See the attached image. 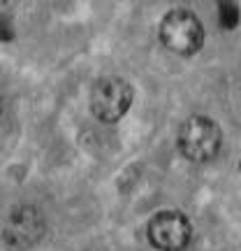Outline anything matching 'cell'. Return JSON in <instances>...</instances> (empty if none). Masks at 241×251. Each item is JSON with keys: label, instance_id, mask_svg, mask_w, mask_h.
Wrapping results in <instances>:
<instances>
[{"label": "cell", "instance_id": "8992f818", "mask_svg": "<svg viewBox=\"0 0 241 251\" xmlns=\"http://www.w3.org/2000/svg\"><path fill=\"white\" fill-rule=\"evenodd\" d=\"M0 114H2V98H0Z\"/></svg>", "mask_w": 241, "mask_h": 251}, {"label": "cell", "instance_id": "6da1fadb", "mask_svg": "<svg viewBox=\"0 0 241 251\" xmlns=\"http://www.w3.org/2000/svg\"><path fill=\"white\" fill-rule=\"evenodd\" d=\"M162 47L176 56H195L204 47V26L190 9H170L158 28Z\"/></svg>", "mask_w": 241, "mask_h": 251}, {"label": "cell", "instance_id": "277c9868", "mask_svg": "<svg viewBox=\"0 0 241 251\" xmlns=\"http://www.w3.org/2000/svg\"><path fill=\"white\" fill-rule=\"evenodd\" d=\"M46 233V221L42 212L33 205H17L7 216L5 224V242L14 249L35 247Z\"/></svg>", "mask_w": 241, "mask_h": 251}, {"label": "cell", "instance_id": "5b68a950", "mask_svg": "<svg viewBox=\"0 0 241 251\" xmlns=\"http://www.w3.org/2000/svg\"><path fill=\"white\" fill-rule=\"evenodd\" d=\"M193 226L186 214L167 209L151 219L149 224V240L160 251H183L190 244Z\"/></svg>", "mask_w": 241, "mask_h": 251}, {"label": "cell", "instance_id": "3957f363", "mask_svg": "<svg viewBox=\"0 0 241 251\" xmlns=\"http://www.w3.org/2000/svg\"><path fill=\"white\" fill-rule=\"evenodd\" d=\"M134 89L123 77H102L90 91V112L102 124H116L132 107Z\"/></svg>", "mask_w": 241, "mask_h": 251}, {"label": "cell", "instance_id": "7a4b0ae2", "mask_svg": "<svg viewBox=\"0 0 241 251\" xmlns=\"http://www.w3.org/2000/svg\"><path fill=\"white\" fill-rule=\"evenodd\" d=\"M179 151L193 163H206L211 161L216 153L220 151L223 144V133L220 126L209 117H190L183 121L179 128Z\"/></svg>", "mask_w": 241, "mask_h": 251}]
</instances>
